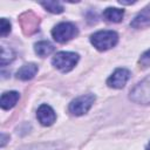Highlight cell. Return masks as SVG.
<instances>
[{"mask_svg": "<svg viewBox=\"0 0 150 150\" xmlns=\"http://www.w3.org/2000/svg\"><path fill=\"white\" fill-rule=\"evenodd\" d=\"M0 59H1L0 63L4 67V66H6L7 63L12 62L15 59V53H14V50L12 48L6 47V46L2 45L1 46V56H0Z\"/></svg>", "mask_w": 150, "mask_h": 150, "instance_id": "obj_14", "label": "cell"}, {"mask_svg": "<svg viewBox=\"0 0 150 150\" xmlns=\"http://www.w3.org/2000/svg\"><path fill=\"white\" fill-rule=\"evenodd\" d=\"M145 150H150V142H149V144L146 145V149H145Z\"/></svg>", "mask_w": 150, "mask_h": 150, "instance_id": "obj_19", "label": "cell"}, {"mask_svg": "<svg viewBox=\"0 0 150 150\" xmlns=\"http://www.w3.org/2000/svg\"><path fill=\"white\" fill-rule=\"evenodd\" d=\"M36 117L39 120V122L45 125V127H49L52 125L55 120H56V114L54 111V109L48 105V104H41L36 111Z\"/></svg>", "mask_w": 150, "mask_h": 150, "instance_id": "obj_8", "label": "cell"}, {"mask_svg": "<svg viewBox=\"0 0 150 150\" xmlns=\"http://www.w3.org/2000/svg\"><path fill=\"white\" fill-rule=\"evenodd\" d=\"M103 19L108 22H120L123 19L124 11L116 7H108L103 12Z\"/></svg>", "mask_w": 150, "mask_h": 150, "instance_id": "obj_12", "label": "cell"}, {"mask_svg": "<svg viewBox=\"0 0 150 150\" xmlns=\"http://www.w3.org/2000/svg\"><path fill=\"white\" fill-rule=\"evenodd\" d=\"M36 73H38V66L35 63H26L16 71V77L22 81H28L32 80Z\"/></svg>", "mask_w": 150, "mask_h": 150, "instance_id": "obj_11", "label": "cell"}, {"mask_svg": "<svg viewBox=\"0 0 150 150\" xmlns=\"http://www.w3.org/2000/svg\"><path fill=\"white\" fill-rule=\"evenodd\" d=\"M54 46L49 42V41H39L35 43L34 46V50L35 53L41 56V57H45V56H48L50 55L53 52H54Z\"/></svg>", "mask_w": 150, "mask_h": 150, "instance_id": "obj_13", "label": "cell"}, {"mask_svg": "<svg viewBox=\"0 0 150 150\" xmlns=\"http://www.w3.org/2000/svg\"><path fill=\"white\" fill-rule=\"evenodd\" d=\"M129 98L135 103L149 104L150 103V75L138 82L129 94Z\"/></svg>", "mask_w": 150, "mask_h": 150, "instance_id": "obj_3", "label": "cell"}, {"mask_svg": "<svg viewBox=\"0 0 150 150\" xmlns=\"http://www.w3.org/2000/svg\"><path fill=\"white\" fill-rule=\"evenodd\" d=\"M131 74L128 69L125 68H117L107 80V84L110 88H115V89H121L125 86V83L128 82V80L130 79Z\"/></svg>", "mask_w": 150, "mask_h": 150, "instance_id": "obj_7", "label": "cell"}, {"mask_svg": "<svg viewBox=\"0 0 150 150\" xmlns=\"http://www.w3.org/2000/svg\"><path fill=\"white\" fill-rule=\"evenodd\" d=\"M95 95L93 94H87V95H82L76 97L75 100H73L69 103V112H71L75 116H81L84 115L86 112H88V110L91 108V105L95 102Z\"/></svg>", "mask_w": 150, "mask_h": 150, "instance_id": "obj_5", "label": "cell"}, {"mask_svg": "<svg viewBox=\"0 0 150 150\" xmlns=\"http://www.w3.org/2000/svg\"><path fill=\"white\" fill-rule=\"evenodd\" d=\"M90 42L97 50L104 52L117 45L118 35L114 30H100L90 36Z\"/></svg>", "mask_w": 150, "mask_h": 150, "instance_id": "obj_1", "label": "cell"}, {"mask_svg": "<svg viewBox=\"0 0 150 150\" xmlns=\"http://www.w3.org/2000/svg\"><path fill=\"white\" fill-rule=\"evenodd\" d=\"M79 59H80V56L76 53H73V52H59L53 57L52 63L60 71L68 73L76 66V63L79 62Z\"/></svg>", "mask_w": 150, "mask_h": 150, "instance_id": "obj_2", "label": "cell"}, {"mask_svg": "<svg viewBox=\"0 0 150 150\" xmlns=\"http://www.w3.org/2000/svg\"><path fill=\"white\" fill-rule=\"evenodd\" d=\"M7 138H9V137L6 136L5 134L1 135V146H5V144H6V139H7Z\"/></svg>", "mask_w": 150, "mask_h": 150, "instance_id": "obj_18", "label": "cell"}, {"mask_svg": "<svg viewBox=\"0 0 150 150\" xmlns=\"http://www.w3.org/2000/svg\"><path fill=\"white\" fill-rule=\"evenodd\" d=\"M40 5L48 12L54 13V14H60L63 12V6L59 1H42Z\"/></svg>", "mask_w": 150, "mask_h": 150, "instance_id": "obj_15", "label": "cell"}, {"mask_svg": "<svg viewBox=\"0 0 150 150\" xmlns=\"http://www.w3.org/2000/svg\"><path fill=\"white\" fill-rule=\"evenodd\" d=\"M20 98V94L18 91H6L1 95V98H0V105L4 110H8V109H12L16 102L19 101Z\"/></svg>", "mask_w": 150, "mask_h": 150, "instance_id": "obj_10", "label": "cell"}, {"mask_svg": "<svg viewBox=\"0 0 150 150\" xmlns=\"http://www.w3.org/2000/svg\"><path fill=\"white\" fill-rule=\"evenodd\" d=\"M9 32H11V22H9L7 19L2 18V19H1V28H0V34H1V36L5 38Z\"/></svg>", "mask_w": 150, "mask_h": 150, "instance_id": "obj_16", "label": "cell"}, {"mask_svg": "<svg viewBox=\"0 0 150 150\" xmlns=\"http://www.w3.org/2000/svg\"><path fill=\"white\" fill-rule=\"evenodd\" d=\"M138 63H139L143 68H146V67L150 66V49H148L146 52H144V53L141 55V57H139V60H138Z\"/></svg>", "mask_w": 150, "mask_h": 150, "instance_id": "obj_17", "label": "cell"}, {"mask_svg": "<svg viewBox=\"0 0 150 150\" xmlns=\"http://www.w3.org/2000/svg\"><path fill=\"white\" fill-rule=\"evenodd\" d=\"M77 27L71 22H60L52 29V35L55 41L64 43L77 35Z\"/></svg>", "mask_w": 150, "mask_h": 150, "instance_id": "obj_4", "label": "cell"}, {"mask_svg": "<svg viewBox=\"0 0 150 150\" xmlns=\"http://www.w3.org/2000/svg\"><path fill=\"white\" fill-rule=\"evenodd\" d=\"M130 26L132 28H144V27H149L150 26V7L144 8L143 11H141L135 18L134 20L130 22Z\"/></svg>", "mask_w": 150, "mask_h": 150, "instance_id": "obj_9", "label": "cell"}, {"mask_svg": "<svg viewBox=\"0 0 150 150\" xmlns=\"http://www.w3.org/2000/svg\"><path fill=\"white\" fill-rule=\"evenodd\" d=\"M19 22L25 35H33L39 29L40 19L34 12L27 11L19 16Z\"/></svg>", "mask_w": 150, "mask_h": 150, "instance_id": "obj_6", "label": "cell"}]
</instances>
